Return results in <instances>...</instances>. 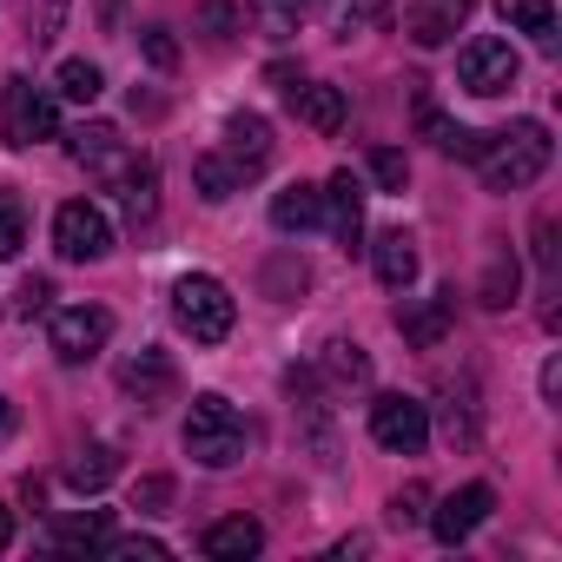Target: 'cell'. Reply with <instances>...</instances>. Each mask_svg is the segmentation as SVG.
<instances>
[{"label":"cell","instance_id":"6da1fadb","mask_svg":"<svg viewBox=\"0 0 562 562\" xmlns=\"http://www.w3.org/2000/svg\"><path fill=\"white\" fill-rule=\"evenodd\" d=\"M549 153H555V139H549V126L542 120H516L509 133H490V146H483V186L490 192H522V186H536L542 172H549Z\"/></svg>","mask_w":562,"mask_h":562},{"label":"cell","instance_id":"7a4b0ae2","mask_svg":"<svg viewBox=\"0 0 562 562\" xmlns=\"http://www.w3.org/2000/svg\"><path fill=\"white\" fill-rule=\"evenodd\" d=\"M186 457L205 463V470H232V463L245 457V417H238L218 391L192 397V417H186Z\"/></svg>","mask_w":562,"mask_h":562},{"label":"cell","instance_id":"3957f363","mask_svg":"<svg viewBox=\"0 0 562 562\" xmlns=\"http://www.w3.org/2000/svg\"><path fill=\"white\" fill-rule=\"evenodd\" d=\"M172 318H179V331H186L192 345H225V338H232L238 305H232V292L218 285V278L186 271L179 285H172Z\"/></svg>","mask_w":562,"mask_h":562},{"label":"cell","instance_id":"277c9868","mask_svg":"<svg viewBox=\"0 0 562 562\" xmlns=\"http://www.w3.org/2000/svg\"><path fill=\"white\" fill-rule=\"evenodd\" d=\"M0 133H8V146H41L60 133V113H54V93L34 87L27 74H14L8 87H0Z\"/></svg>","mask_w":562,"mask_h":562},{"label":"cell","instance_id":"5b68a950","mask_svg":"<svg viewBox=\"0 0 562 562\" xmlns=\"http://www.w3.org/2000/svg\"><path fill=\"white\" fill-rule=\"evenodd\" d=\"M516 74H522V60H516V47H509V41H496V34H476V41L457 54V80H463V93H476V100L509 93V87H516Z\"/></svg>","mask_w":562,"mask_h":562},{"label":"cell","instance_id":"8992f818","mask_svg":"<svg viewBox=\"0 0 562 562\" xmlns=\"http://www.w3.org/2000/svg\"><path fill=\"white\" fill-rule=\"evenodd\" d=\"M371 437H378L384 450H397V457H417V450L430 443V404H417V397H404V391H384V397L371 404Z\"/></svg>","mask_w":562,"mask_h":562},{"label":"cell","instance_id":"52a82bcc","mask_svg":"<svg viewBox=\"0 0 562 562\" xmlns=\"http://www.w3.org/2000/svg\"><path fill=\"white\" fill-rule=\"evenodd\" d=\"M54 245H60V258L93 265V258H106L113 225H106V212H100L93 199H74V205H60V212H54Z\"/></svg>","mask_w":562,"mask_h":562},{"label":"cell","instance_id":"ba28073f","mask_svg":"<svg viewBox=\"0 0 562 562\" xmlns=\"http://www.w3.org/2000/svg\"><path fill=\"white\" fill-rule=\"evenodd\" d=\"M47 338H54V358H60V364H87V358L113 338V312H100V305H67V312H54Z\"/></svg>","mask_w":562,"mask_h":562},{"label":"cell","instance_id":"9c48e42d","mask_svg":"<svg viewBox=\"0 0 562 562\" xmlns=\"http://www.w3.org/2000/svg\"><path fill=\"white\" fill-rule=\"evenodd\" d=\"M490 509H496V490H490V483H463V490H450V496L430 509V529H437V542L457 549V542L476 536V522H483Z\"/></svg>","mask_w":562,"mask_h":562},{"label":"cell","instance_id":"30bf717a","mask_svg":"<svg viewBox=\"0 0 562 562\" xmlns=\"http://www.w3.org/2000/svg\"><path fill=\"white\" fill-rule=\"evenodd\" d=\"M74 159H80L93 179H106V186H120V179H126V166H133V153H126V139H120V126H106V120H87V126L74 133Z\"/></svg>","mask_w":562,"mask_h":562},{"label":"cell","instance_id":"8fae6325","mask_svg":"<svg viewBox=\"0 0 562 562\" xmlns=\"http://www.w3.org/2000/svg\"><path fill=\"white\" fill-rule=\"evenodd\" d=\"M463 21H470V0H404V34H411L417 47L457 41Z\"/></svg>","mask_w":562,"mask_h":562},{"label":"cell","instance_id":"7c38bea8","mask_svg":"<svg viewBox=\"0 0 562 562\" xmlns=\"http://www.w3.org/2000/svg\"><path fill=\"white\" fill-rule=\"evenodd\" d=\"M225 166H232L238 179H258V172L271 166V126H265L258 113H232V120H225Z\"/></svg>","mask_w":562,"mask_h":562},{"label":"cell","instance_id":"4fadbf2b","mask_svg":"<svg viewBox=\"0 0 562 562\" xmlns=\"http://www.w3.org/2000/svg\"><path fill=\"white\" fill-rule=\"evenodd\" d=\"M325 225H331V238H338L345 251L364 245V186L351 179V166L331 172V186H325Z\"/></svg>","mask_w":562,"mask_h":562},{"label":"cell","instance_id":"5bb4252c","mask_svg":"<svg viewBox=\"0 0 562 562\" xmlns=\"http://www.w3.org/2000/svg\"><path fill=\"white\" fill-rule=\"evenodd\" d=\"M172 384H179V371H172V358H166V351H139V358H126V364H120V391H133L139 404L172 397Z\"/></svg>","mask_w":562,"mask_h":562},{"label":"cell","instance_id":"9a60e30c","mask_svg":"<svg viewBox=\"0 0 562 562\" xmlns=\"http://www.w3.org/2000/svg\"><path fill=\"white\" fill-rule=\"evenodd\" d=\"M450 318H457V292H437L424 312H397V331L411 338V345H424V351H437L443 338H450Z\"/></svg>","mask_w":562,"mask_h":562},{"label":"cell","instance_id":"2e32d148","mask_svg":"<svg viewBox=\"0 0 562 562\" xmlns=\"http://www.w3.org/2000/svg\"><path fill=\"white\" fill-rule=\"evenodd\" d=\"M205 555H218V562H245V555H258L265 549V529L251 522V516H225V522H212L205 529V542H199Z\"/></svg>","mask_w":562,"mask_h":562},{"label":"cell","instance_id":"e0dca14e","mask_svg":"<svg viewBox=\"0 0 562 562\" xmlns=\"http://www.w3.org/2000/svg\"><path fill=\"white\" fill-rule=\"evenodd\" d=\"M271 225L278 232H312V225H325V192L318 186H285L271 199Z\"/></svg>","mask_w":562,"mask_h":562},{"label":"cell","instance_id":"ac0fdd59","mask_svg":"<svg viewBox=\"0 0 562 562\" xmlns=\"http://www.w3.org/2000/svg\"><path fill=\"white\" fill-rule=\"evenodd\" d=\"M113 476H120L113 443H87V450H74V457H67V490H80V496H100Z\"/></svg>","mask_w":562,"mask_h":562},{"label":"cell","instance_id":"d6986e66","mask_svg":"<svg viewBox=\"0 0 562 562\" xmlns=\"http://www.w3.org/2000/svg\"><path fill=\"white\" fill-rule=\"evenodd\" d=\"M371 258H378V278H384L391 292H404L411 278H417V238H411V232H378Z\"/></svg>","mask_w":562,"mask_h":562},{"label":"cell","instance_id":"ffe728a7","mask_svg":"<svg viewBox=\"0 0 562 562\" xmlns=\"http://www.w3.org/2000/svg\"><path fill=\"white\" fill-rule=\"evenodd\" d=\"M292 113H299L312 133L331 139V133L345 126V93H338V87H292Z\"/></svg>","mask_w":562,"mask_h":562},{"label":"cell","instance_id":"44dd1931","mask_svg":"<svg viewBox=\"0 0 562 562\" xmlns=\"http://www.w3.org/2000/svg\"><path fill=\"white\" fill-rule=\"evenodd\" d=\"M325 21H331L338 41H351V34H378V27L391 21V0H325Z\"/></svg>","mask_w":562,"mask_h":562},{"label":"cell","instance_id":"7402d4cb","mask_svg":"<svg viewBox=\"0 0 562 562\" xmlns=\"http://www.w3.org/2000/svg\"><path fill=\"white\" fill-rule=\"evenodd\" d=\"M496 14H503L509 27L536 34L542 54H555V8H549V0H496Z\"/></svg>","mask_w":562,"mask_h":562},{"label":"cell","instance_id":"603a6c76","mask_svg":"<svg viewBox=\"0 0 562 562\" xmlns=\"http://www.w3.org/2000/svg\"><path fill=\"white\" fill-rule=\"evenodd\" d=\"M120 199H126V218H133V225L153 218V205H159V172H153V159H133V166H126Z\"/></svg>","mask_w":562,"mask_h":562},{"label":"cell","instance_id":"cb8c5ba5","mask_svg":"<svg viewBox=\"0 0 562 562\" xmlns=\"http://www.w3.org/2000/svg\"><path fill=\"white\" fill-rule=\"evenodd\" d=\"M424 126H430V139H437V153L443 159H483V146H490V133H470V126H457V120H437V113H424Z\"/></svg>","mask_w":562,"mask_h":562},{"label":"cell","instance_id":"d4e9b609","mask_svg":"<svg viewBox=\"0 0 562 562\" xmlns=\"http://www.w3.org/2000/svg\"><path fill=\"white\" fill-rule=\"evenodd\" d=\"M192 186H199L205 205H225V199L238 192V172L225 166V153H199V159H192Z\"/></svg>","mask_w":562,"mask_h":562},{"label":"cell","instance_id":"484cf974","mask_svg":"<svg viewBox=\"0 0 562 562\" xmlns=\"http://www.w3.org/2000/svg\"><path fill=\"white\" fill-rule=\"evenodd\" d=\"M106 509H80V516H67V522H54V549H100V536H106Z\"/></svg>","mask_w":562,"mask_h":562},{"label":"cell","instance_id":"4316f807","mask_svg":"<svg viewBox=\"0 0 562 562\" xmlns=\"http://www.w3.org/2000/svg\"><path fill=\"white\" fill-rule=\"evenodd\" d=\"M100 93H106V80H100V67H93V60H60V100L93 106Z\"/></svg>","mask_w":562,"mask_h":562},{"label":"cell","instance_id":"83f0119b","mask_svg":"<svg viewBox=\"0 0 562 562\" xmlns=\"http://www.w3.org/2000/svg\"><path fill=\"white\" fill-rule=\"evenodd\" d=\"M251 8H258V21L271 27V41H292V34H299V21H305V8H312V0H251Z\"/></svg>","mask_w":562,"mask_h":562},{"label":"cell","instance_id":"f1b7e54d","mask_svg":"<svg viewBox=\"0 0 562 562\" xmlns=\"http://www.w3.org/2000/svg\"><path fill=\"white\" fill-rule=\"evenodd\" d=\"M483 305H490V312L516 305V258H509V251H496V265L483 271Z\"/></svg>","mask_w":562,"mask_h":562},{"label":"cell","instance_id":"f546056e","mask_svg":"<svg viewBox=\"0 0 562 562\" xmlns=\"http://www.w3.org/2000/svg\"><path fill=\"white\" fill-rule=\"evenodd\" d=\"M21 245H27V205L0 192V258H21Z\"/></svg>","mask_w":562,"mask_h":562},{"label":"cell","instance_id":"4dcf8cb0","mask_svg":"<svg viewBox=\"0 0 562 562\" xmlns=\"http://www.w3.org/2000/svg\"><path fill=\"white\" fill-rule=\"evenodd\" d=\"M325 364H331V378H338V384H364V378H371V358H364L358 345H345V338H338V345H325Z\"/></svg>","mask_w":562,"mask_h":562},{"label":"cell","instance_id":"1f68e13d","mask_svg":"<svg viewBox=\"0 0 562 562\" xmlns=\"http://www.w3.org/2000/svg\"><path fill=\"white\" fill-rule=\"evenodd\" d=\"M371 179H378L384 192H404V186H411V159H404L397 146H378V153H371Z\"/></svg>","mask_w":562,"mask_h":562},{"label":"cell","instance_id":"d6a6232c","mask_svg":"<svg viewBox=\"0 0 562 562\" xmlns=\"http://www.w3.org/2000/svg\"><path fill=\"white\" fill-rule=\"evenodd\" d=\"M100 555H120V562H166V542H153V536H100Z\"/></svg>","mask_w":562,"mask_h":562},{"label":"cell","instance_id":"836d02e7","mask_svg":"<svg viewBox=\"0 0 562 562\" xmlns=\"http://www.w3.org/2000/svg\"><path fill=\"white\" fill-rule=\"evenodd\" d=\"M199 27H205V41H232V27H238V8H232V0H205V8H199Z\"/></svg>","mask_w":562,"mask_h":562},{"label":"cell","instance_id":"e575fe53","mask_svg":"<svg viewBox=\"0 0 562 562\" xmlns=\"http://www.w3.org/2000/svg\"><path fill=\"white\" fill-rule=\"evenodd\" d=\"M139 54H146L159 74H172V67H179V41H172L166 27H146V34H139Z\"/></svg>","mask_w":562,"mask_h":562},{"label":"cell","instance_id":"d590c367","mask_svg":"<svg viewBox=\"0 0 562 562\" xmlns=\"http://www.w3.org/2000/svg\"><path fill=\"white\" fill-rule=\"evenodd\" d=\"M60 21H67V0H41V8L27 14V27H34V47H47V41L60 34Z\"/></svg>","mask_w":562,"mask_h":562},{"label":"cell","instance_id":"8d00e7d4","mask_svg":"<svg viewBox=\"0 0 562 562\" xmlns=\"http://www.w3.org/2000/svg\"><path fill=\"white\" fill-rule=\"evenodd\" d=\"M166 503H172V476H146V483L133 490V509H139V516H159Z\"/></svg>","mask_w":562,"mask_h":562},{"label":"cell","instance_id":"74e56055","mask_svg":"<svg viewBox=\"0 0 562 562\" xmlns=\"http://www.w3.org/2000/svg\"><path fill=\"white\" fill-rule=\"evenodd\" d=\"M47 299H54V285H47V278H21V318L47 312Z\"/></svg>","mask_w":562,"mask_h":562},{"label":"cell","instance_id":"f35d334b","mask_svg":"<svg viewBox=\"0 0 562 562\" xmlns=\"http://www.w3.org/2000/svg\"><path fill=\"white\" fill-rule=\"evenodd\" d=\"M536 265L555 271V218H536Z\"/></svg>","mask_w":562,"mask_h":562},{"label":"cell","instance_id":"ab89813d","mask_svg":"<svg viewBox=\"0 0 562 562\" xmlns=\"http://www.w3.org/2000/svg\"><path fill=\"white\" fill-rule=\"evenodd\" d=\"M424 516V490H404L397 503H391V522H417Z\"/></svg>","mask_w":562,"mask_h":562},{"label":"cell","instance_id":"60d3db41","mask_svg":"<svg viewBox=\"0 0 562 562\" xmlns=\"http://www.w3.org/2000/svg\"><path fill=\"white\" fill-rule=\"evenodd\" d=\"M14 424H21V411H14V397H0V437H8Z\"/></svg>","mask_w":562,"mask_h":562},{"label":"cell","instance_id":"b9f144b4","mask_svg":"<svg viewBox=\"0 0 562 562\" xmlns=\"http://www.w3.org/2000/svg\"><path fill=\"white\" fill-rule=\"evenodd\" d=\"M8 542H14V516H8V509H0V549H8Z\"/></svg>","mask_w":562,"mask_h":562}]
</instances>
